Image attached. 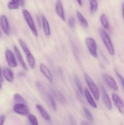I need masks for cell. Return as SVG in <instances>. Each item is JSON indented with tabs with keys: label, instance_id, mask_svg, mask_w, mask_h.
Instances as JSON below:
<instances>
[{
	"label": "cell",
	"instance_id": "cell-34",
	"mask_svg": "<svg viewBox=\"0 0 124 125\" xmlns=\"http://www.w3.org/2000/svg\"><path fill=\"white\" fill-rule=\"evenodd\" d=\"M122 13L123 19L124 20V2H123L122 5Z\"/></svg>",
	"mask_w": 124,
	"mask_h": 125
},
{
	"label": "cell",
	"instance_id": "cell-29",
	"mask_svg": "<svg viewBox=\"0 0 124 125\" xmlns=\"http://www.w3.org/2000/svg\"><path fill=\"white\" fill-rule=\"evenodd\" d=\"M68 26L70 28H74L75 26V19L73 17H71L68 18Z\"/></svg>",
	"mask_w": 124,
	"mask_h": 125
},
{
	"label": "cell",
	"instance_id": "cell-20",
	"mask_svg": "<svg viewBox=\"0 0 124 125\" xmlns=\"http://www.w3.org/2000/svg\"><path fill=\"white\" fill-rule=\"evenodd\" d=\"M53 96L54 98H55L60 103H64L66 101V99L64 98V95L59 91H57V90H53Z\"/></svg>",
	"mask_w": 124,
	"mask_h": 125
},
{
	"label": "cell",
	"instance_id": "cell-8",
	"mask_svg": "<svg viewBox=\"0 0 124 125\" xmlns=\"http://www.w3.org/2000/svg\"><path fill=\"white\" fill-rule=\"evenodd\" d=\"M112 100L114 105L121 114H124V102L121 98L115 93H113L111 95Z\"/></svg>",
	"mask_w": 124,
	"mask_h": 125
},
{
	"label": "cell",
	"instance_id": "cell-37",
	"mask_svg": "<svg viewBox=\"0 0 124 125\" xmlns=\"http://www.w3.org/2000/svg\"><path fill=\"white\" fill-rule=\"evenodd\" d=\"M19 2H20V6L23 7V6H24V0H19Z\"/></svg>",
	"mask_w": 124,
	"mask_h": 125
},
{
	"label": "cell",
	"instance_id": "cell-16",
	"mask_svg": "<svg viewBox=\"0 0 124 125\" xmlns=\"http://www.w3.org/2000/svg\"><path fill=\"white\" fill-rule=\"evenodd\" d=\"M3 77L9 83H12L14 81V73L10 68H5L2 70Z\"/></svg>",
	"mask_w": 124,
	"mask_h": 125
},
{
	"label": "cell",
	"instance_id": "cell-32",
	"mask_svg": "<svg viewBox=\"0 0 124 125\" xmlns=\"http://www.w3.org/2000/svg\"><path fill=\"white\" fill-rule=\"evenodd\" d=\"M69 121H70L71 125H77L76 121H75V118L72 115L69 116Z\"/></svg>",
	"mask_w": 124,
	"mask_h": 125
},
{
	"label": "cell",
	"instance_id": "cell-38",
	"mask_svg": "<svg viewBox=\"0 0 124 125\" xmlns=\"http://www.w3.org/2000/svg\"><path fill=\"white\" fill-rule=\"evenodd\" d=\"M81 125H89L88 123H86V122H85V121H83V122H81Z\"/></svg>",
	"mask_w": 124,
	"mask_h": 125
},
{
	"label": "cell",
	"instance_id": "cell-28",
	"mask_svg": "<svg viewBox=\"0 0 124 125\" xmlns=\"http://www.w3.org/2000/svg\"><path fill=\"white\" fill-rule=\"evenodd\" d=\"M19 4L17 3H15V2H12V1H10L7 4V7H8L9 9L10 10H17L18 9V7H19Z\"/></svg>",
	"mask_w": 124,
	"mask_h": 125
},
{
	"label": "cell",
	"instance_id": "cell-27",
	"mask_svg": "<svg viewBox=\"0 0 124 125\" xmlns=\"http://www.w3.org/2000/svg\"><path fill=\"white\" fill-rule=\"evenodd\" d=\"M28 120L30 122L31 125H38V122L34 115L33 114H28Z\"/></svg>",
	"mask_w": 124,
	"mask_h": 125
},
{
	"label": "cell",
	"instance_id": "cell-36",
	"mask_svg": "<svg viewBox=\"0 0 124 125\" xmlns=\"http://www.w3.org/2000/svg\"><path fill=\"white\" fill-rule=\"evenodd\" d=\"M11 1L13 2H15V3H17V4H19V6H20V2H19V0H11Z\"/></svg>",
	"mask_w": 124,
	"mask_h": 125
},
{
	"label": "cell",
	"instance_id": "cell-9",
	"mask_svg": "<svg viewBox=\"0 0 124 125\" xmlns=\"http://www.w3.org/2000/svg\"><path fill=\"white\" fill-rule=\"evenodd\" d=\"M103 79L104 80L105 83L106 84V85L109 87L110 89L114 90V92H117L119 90V87H118L117 84L115 82V79L109 74L106 73H104L103 74Z\"/></svg>",
	"mask_w": 124,
	"mask_h": 125
},
{
	"label": "cell",
	"instance_id": "cell-12",
	"mask_svg": "<svg viewBox=\"0 0 124 125\" xmlns=\"http://www.w3.org/2000/svg\"><path fill=\"white\" fill-rule=\"evenodd\" d=\"M40 71H41V73L44 76L45 78H46L50 83H53V76H52V73H51V71L49 69L48 67H47L44 63H40Z\"/></svg>",
	"mask_w": 124,
	"mask_h": 125
},
{
	"label": "cell",
	"instance_id": "cell-1",
	"mask_svg": "<svg viewBox=\"0 0 124 125\" xmlns=\"http://www.w3.org/2000/svg\"><path fill=\"white\" fill-rule=\"evenodd\" d=\"M98 32H99L101 39H102L108 52H109L111 56H114L115 55V49H114V45H113V42H112L111 38L109 37L108 33L103 28H99Z\"/></svg>",
	"mask_w": 124,
	"mask_h": 125
},
{
	"label": "cell",
	"instance_id": "cell-5",
	"mask_svg": "<svg viewBox=\"0 0 124 125\" xmlns=\"http://www.w3.org/2000/svg\"><path fill=\"white\" fill-rule=\"evenodd\" d=\"M85 43L90 54L94 58H97L98 56L97 45L94 39L92 37H88L85 38Z\"/></svg>",
	"mask_w": 124,
	"mask_h": 125
},
{
	"label": "cell",
	"instance_id": "cell-19",
	"mask_svg": "<svg viewBox=\"0 0 124 125\" xmlns=\"http://www.w3.org/2000/svg\"><path fill=\"white\" fill-rule=\"evenodd\" d=\"M76 14L77 17L80 24H81L83 27H84V28H88V22L87 20L85 18V17H84L83 15L79 10L77 11Z\"/></svg>",
	"mask_w": 124,
	"mask_h": 125
},
{
	"label": "cell",
	"instance_id": "cell-10",
	"mask_svg": "<svg viewBox=\"0 0 124 125\" xmlns=\"http://www.w3.org/2000/svg\"><path fill=\"white\" fill-rule=\"evenodd\" d=\"M13 109L16 114L21 115H26L29 114V109L26 104H15Z\"/></svg>",
	"mask_w": 124,
	"mask_h": 125
},
{
	"label": "cell",
	"instance_id": "cell-7",
	"mask_svg": "<svg viewBox=\"0 0 124 125\" xmlns=\"http://www.w3.org/2000/svg\"><path fill=\"white\" fill-rule=\"evenodd\" d=\"M5 57L8 65L10 68H16L18 65L17 59L13 52L9 49H7L5 51Z\"/></svg>",
	"mask_w": 124,
	"mask_h": 125
},
{
	"label": "cell",
	"instance_id": "cell-31",
	"mask_svg": "<svg viewBox=\"0 0 124 125\" xmlns=\"http://www.w3.org/2000/svg\"><path fill=\"white\" fill-rule=\"evenodd\" d=\"M4 81L3 74H2V71L1 70V66H0V89H2V84Z\"/></svg>",
	"mask_w": 124,
	"mask_h": 125
},
{
	"label": "cell",
	"instance_id": "cell-22",
	"mask_svg": "<svg viewBox=\"0 0 124 125\" xmlns=\"http://www.w3.org/2000/svg\"><path fill=\"white\" fill-rule=\"evenodd\" d=\"M46 98H47V100L48 101L49 103L50 104V105H51L52 108L53 109V111H57V104H56L55 101L54 97L53 96V95L50 94H47Z\"/></svg>",
	"mask_w": 124,
	"mask_h": 125
},
{
	"label": "cell",
	"instance_id": "cell-17",
	"mask_svg": "<svg viewBox=\"0 0 124 125\" xmlns=\"http://www.w3.org/2000/svg\"><path fill=\"white\" fill-rule=\"evenodd\" d=\"M41 24L44 34L46 36H49L51 35V28L48 20L44 15L41 16Z\"/></svg>",
	"mask_w": 124,
	"mask_h": 125
},
{
	"label": "cell",
	"instance_id": "cell-23",
	"mask_svg": "<svg viewBox=\"0 0 124 125\" xmlns=\"http://www.w3.org/2000/svg\"><path fill=\"white\" fill-rule=\"evenodd\" d=\"M100 20L101 24H102V26L104 29H109V21H108V20L106 16L103 13L102 15L100 17Z\"/></svg>",
	"mask_w": 124,
	"mask_h": 125
},
{
	"label": "cell",
	"instance_id": "cell-6",
	"mask_svg": "<svg viewBox=\"0 0 124 125\" xmlns=\"http://www.w3.org/2000/svg\"><path fill=\"white\" fill-rule=\"evenodd\" d=\"M100 92L103 104L105 105V106L106 107V109L108 111H111L112 110V109H113L111 101V99L109 98V95H108V93L106 91L105 88L102 84L100 85Z\"/></svg>",
	"mask_w": 124,
	"mask_h": 125
},
{
	"label": "cell",
	"instance_id": "cell-2",
	"mask_svg": "<svg viewBox=\"0 0 124 125\" xmlns=\"http://www.w3.org/2000/svg\"><path fill=\"white\" fill-rule=\"evenodd\" d=\"M84 77H85V81H86L89 89L90 92L96 101H98L100 99V92L98 87L96 85L94 81L92 80V78L90 77V76L88 73H84Z\"/></svg>",
	"mask_w": 124,
	"mask_h": 125
},
{
	"label": "cell",
	"instance_id": "cell-4",
	"mask_svg": "<svg viewBox=\"0 0 124 125\" xmlns=\"http://www.w3.org/2000/svg\"><path fill=\"white\" fill-rule=\"evenodd\" d=\"M22 13H23V17H24L27 24V26H29L30 30L31 31L33 35H34L35 37H37L38 36V31L37 29H36V26H35V23H34V19H33L32 17L30 12H29L27 10L23 9V10H22Z\"/></svg>",
	"mask_w": 124,
	"mask_h": 125
},
{
	"label": "cell",
	"instance_id": "cell-13",
	"mask_svg": "<svg viewBox=\"0 0 124 125\" xmlns=\"http://www.w3.org/2000/svg\"><path fill=\"white\" fill-rule=\"evenodd\" d=\"M14 52H15V54L16 57H17V60H18V61L19 62V64L21 65V66L23 67V68L24 70L27 71L28 70L26 62H24V59H23V56H22V54L21 53L20 51H19V50L18 49V48L17 47V46H15V45L14 46Z\"/></svg>",
	"mask_w": 124,
	"mask_h": 125
},
{
	"label": "cell",
	"instance_id": "cell-11",
	"mask_svg": "<svg viewBox=\"0 0 124 125\" xmlns=\"http://www.w3.org/2000/svg\"><path fill=\"white\" fill-rule=\"evenodd\" d=\"M0 25H1V27L4 33H5V34H6L7 35H9L10 29V25L9 23L8 18H7L6 15H2L0 17Z\"/></svg>",
	"mask_w": 124,
	"mask_h": 125
},
{
	"label": "cell",
	"instance_id": "cell-35",
	"mask_svg": "<svg viewBox=\"0 0 124 125\" xmlns=\"http://www.w3.org/2000/svg\"><path fill=\"white\" fill-rule=\"evenodd\" d=\"M77 2H78V4H79V5L80 6H83L82 0H77Z\"/></svg>",
	"mask_w": 124,
	"mask_h": 125
},
{
	"label": "cell",
	"instance_id": "cell-14",
	"mask_svg": "<svg viewBox=\"0 0 124 125\" xmlns=\"http://www.w3.org/2000/svg\"><path fill=\"white\" fill-rule=\"evenodd\" d=\"M55 12L57 15L63 21H66L65 15H64V9L63 4L60 0H57L55 4Z\"/></svg>",
	"mask_w": 124,
	"mask_h": 125
},
{
	"label": "cell",
	"instance_id": "cell-26",
	"mask_svg": "<svg viewBox=\"0 0 124 125\" xmlns=\"http://www.w3.org/2000/svg\"><path fill=\"white\" fill-rule=\"evenodd\" d=\"M83 109L84 114H85V115H86V118H88V120H89L91 122H92V123H93L94 117H93V116H92L91 112H90L89 110L86 107H83Z\"/></svg>",
	"mask_w": 124,
	"mask_h": 125
},
{
	"label": "cell",
	"instance_id": "cell-30",
	"mask_svg": "<svg viewBox=\"0 0 124 125\" xmlns=\"http://www.w3.org/2000/svg\"><path fill=\"white\" fill-rule=\"evenodd\" d=\"M115 74H116L117 76L118 77L119 81H120V84H121L122 87V89H123V90H124V78L121 75V74H120V73H118V72H116V71H115Z\"/></svg>",
	"mask_w": 124,
	"mask_h": 125
},
{
	"label": "cell",
	"instance_id": "cell-18",
	"mask_svg": "<svg viewBox=\"0 0 124 125\" xmlns=\"http://www.w3.org/2000/svg\"><path fill=\"white\" fill-rule=\"evenodd\" d=\"M36 109L38 110V111L39 112V113L40 114V115H41V117L46 121H50L51 120V116H50L49 114L47 112L46 109L43 107L40 104H36L35 106Z\"/></svg>",
	"mask_w": 124,
	"mask_h": 125
},
{
	"label": "cell",
	"instance_id": "cell-21",
	"mask_svg": "<svg viewBox=\"0 0 124 125\" xmlns=\"http://www.w3.org/2000/svg\"><path fill=\"white\" fill-rule=\"evenodd\" d=\"M89 10L91 13H96L98 9V2L97 0H88Z\"/></svg>",
	"mask_w": 124,
	"mask_h": 125
},
{
	"label": "cell",
	"instance_id": "cell-25",
	"mask_svg": "<svg viewBox=\"0 0 124 125\" xmlns=\"http://www.w3.org/2000/svg\"><path fill=\"white\" fill-rule=\"evenodd\" d=\"M74 82H75V85H76L77 88L78 90H79V93L80 94V95H84V92L83 90V88H82V85H81V83H80V81L79 79V78H78L77 76H75V78H74Z\"/></svg>",
	"mask_w": 124,
	"mask_h": 125
},
{
	"label": "cell",
	"instance_id": "cell-33",
	"mask_svg": "<svg viewBox=\"0 0 124 125\" xmlns=\"http://www.w3.org/2000/svg\"><path fill=\"white\" fill-rule=\"evenodd\" d=\"M5 122V116L1 115L0 116V125H3Z\"/></svg>",
	"mask_w": 124,
	"mask_h": 125
},
{
	"label": "cell",
	"instance_id": "cell-39",
	"mask_svg": "<svg viewBox=\"0 0 124 125\" xmlns=\"http://www.w3.org/2000/svg\"><path fill=\"white\" fill-rule=\"evenodd\" d=\"M1 37V31H0V38Z\"/></svg>",
	"mask_w": 124,
	"mask_h": 125
},
{
	"label": "cell",
	"instance_id": "cell-24",
	"mask_svg": "<svg viewBox=\"0 0 124 125\" xmlns=\"http://www.w3.org/2000/svg\"><path fill=\"white\" fill-rule=\"evenodd\" d=\"M13 100H14L15 104L17 103H22V104H26L27 102L24 98L21 95L18 94H15L13 95Z\"/></svg>",
	"mask_w": 124,
	"mask_h": 125
},
{
	"label": "cell",
	"instance_id": "cell-15",
	"mask_svg": "<svg viewBox=\"0 0 124 125\" xmlns=\"http://www.w3.org/2000/svg\"><path fill=\"white\" fill-rule=\"evenodd\" d=\"M84 95H85V98H86V100H87L88 103L93 108L96 109L97 107V104L96 102L95 101L94 99L93 96L90 92L89 90L88 89H85V91H84Z\"/></svg>",
	"mask_w": 124,
	"mask_h": 125
},
{
	"label": "cell",
	"instance_id": "cell-3",
	"mask_svg": "<svg viewBox=\"0 0 124 125\" xmlns=\"http://www.w3.org/2000/svg\"><path fill=\"white\" fill-rule=\"evenodd\" d=\"M18 42H19V45H20L22 50H23L24 54H25L27 61V63L29 64V67L31 68H34L35 67V62H35V57L33 56L32 54L31 53L30 50L28 48L27 45H26V43L22 39H19L18 40Z\"/></svg>",
	"mask_w": 124,
	"mask_h": 125
}]
</instances>
